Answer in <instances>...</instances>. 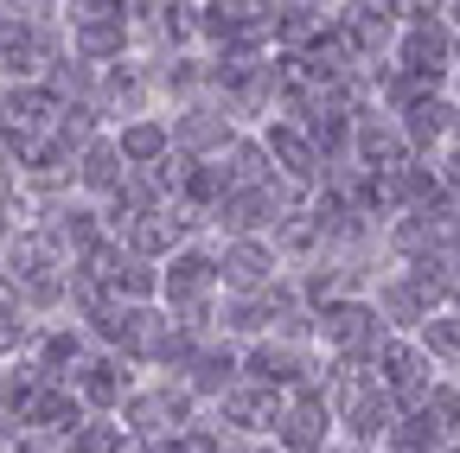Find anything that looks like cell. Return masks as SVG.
I'll return each mask as SVG.
<instances>
[{
  "mask_svg": "<svg viewBox=\"0 0 460 453\" xmlns=\"http://www.w3.org/2000/svg\"><path fill=\"white\" fill-rule=\"evenodd\" d=\"M90 268L102 274V288H109L115 301H135V307H154V301H160V262L135 256L122 237H109V243L90 256Z\"/></svg>",
  "mask_w": 460,
  "mask_h": 453,
  "instance_id": "cell-14",
  "label": "cell"
},
{
  "mask_svg": "<svg viewBox=\"0 0 460 453\" xmlns=\"http://www.w3.org/2000/svg\"><path fill=\"white\" fill-rule=\"evenodd\" d=\"M166 122H172V153H186V160H224L243 135L217 96H205L192 109H166Z\"/></svg>",
  "mask_w": 460,
  "mask_h": 453,
  "instance_id": "cell-9",
  "label": "cell"
},
{
  "mask_svg": "<svg viewBox=\"0 0 460 453\" xmlns=\"http://www.w3.org/2000/svg\"><path fill=\"white\" fill-rule=\"evenodd\" d=\"M7 453H65V440H45V434H26V428H20V434L7 440Z\"/></svg>",
  "mask_w": 460,
  "mask_h": 453,
  "instance_id": "cell-21",
  "label": "cell"
},
{
  "mask_svg": "<svg viewBox=\"0 0 460 453\" xmlns=\"http://www.w3.org/2000/svg\"><path fill=\"white\" fill-rule=\"evenodd\" d=\"M135 440H128V428H122V415H90L71 440H65V453H128Z\"/></svg>",
  "mask_w": 460,
  "mask_h": 453,
  "instance_id": "cell-20",
  "label": "cell"
},
{
  "mask_svg": "<svg viewBox=\"0 0 460 453\" xmlns=\"http://www.w3.org/2000/svg\"><path fill=\"white\" fill-rule=\"evenodd\" d=\"M281 243L275 237H217V281H224V301H256L269 294L275 281H288Z\"/></svg>",
  "mask_w": 460,
  "mask_h": 453,
  "instance_id": "cell-5",
  "label": "cell"
},
{
  "mask_svg": "<svg viewBox=\"0 0 460 453\" xmlns=\"http://www.w3.org/2000/svg\"><path fill=\"white\" fill-rule=\"evenodd\" d=\"M256 135H262V147H269V160H275V173H281L288 186H301V192H320V186H326V160H320L307 122L275 116V122H262Z\"/></svg>",
  "mask_w": 460,
  "mask_h": 453,
  "instance_id": "cell-10",
  "label": "cell"
},
{
  "mask_svg": "<svg viewBox=\"0 0 460 453\" xmlns=\"http://www.w3.org/2000/svg\"><path fill=\"white\" fill-rule=\"evenodd\" d=\"M416 345H422V352H429L441 370H460V307H441L435 319H422Z\"/></svg>",
  "mask_w": 460,
  "mask_h": 453,
  "instance_id": "cell-19",
  "label": "cell"
},
{
  "mask_svg": "<svg viewBox=\"0 0 460 453\" xmlns=\"http://www.w3.org/2000/svg\"><path fill=\"white\" fill-rule=\"evenodd\" d=\"M39 231L51 237V249L65 256V262H90L115 231H109V211L102 205H90V198H51V205H39Z\"/></svg>",
  "mask_w": 460,
  "mask_h": 453,
  "instance_id": "cell-6",
  "label": "cell"
},
{
  "mask_svg": "<svg viewBox=\"0 0 460 453\" xmlns=\"http://www.w3.org/2000/svg\"><path fill=\"white\" fill-rule=\"evenodd\" d=\"M65 13V45L71 58L90 65V71H109L128 58L135 45V7H122V0H77V7H58Z\"/></svg>",
  "mask_w": 460,
  "mask_h": 453,
  "instance_id": "cell-2",
  "label": "cell"
},
{
  "mask_svg": "<svg viewBox=\"0 0 460 453\" xmlns=\"http://www.w3.org/2000/svg\"><path fill=\"white\" fill-rule=\"evenodd\" d=\"M96 358V338H90V326H77V319H45V332H39V345L26 352V364L45 377V383H77V370Z\"/></svg>",
  "mask_w": 460,
  "mask_h": 453,
  "instance_id": "cell-12",
  "label": "cell"
},
{
  "mask_svg": "<svg viewBox=\"0 0 460 453\" xmlns=\"http://www.w3.org/2000/svg\"><path fill=\"white\" fill-rule=\"evenodd\" d=\"M371 370H377V383L396 396V409H402V415H416L429 396H435V383H441V364L416 345V332H396L390 345L377 352V364H371Z\"/></svg>",
  "mask_w": 460,
  "mask_h": 453,
  "instance_id": "cell-7",
  "label": "cell"
},
{
  "mask_svg": "<svg viewBox=\"0 0 460 453\" xmlns=\"http://www.w3.org/2000/svg\"><path fill=\"white\" fill-rule=\"evenodd\" d=\"M199 422H205V403H199L180 377H147V383L135 389V403L122 409V428H128V440H141V447L172 440V434H186V428H199Z\"/></svg>",
  "mask_w": 460,
  "mask_h": 453,
  "instance_id": "cell-4",
  "label": "cell"
},
{
  "mask_svg": "<svg viewBox=\"0 0 460 453\" xmlns=\"http://www.w3.org/2000/svg\"><path fill=\"white\" fill-rule=\"evenodd\" d=\"M390 65H396L402 77H416V83L447 90V77H454V65H460V45H454V32H447V13H441V7H402V32H396Z\"/></svg>",
  "mask_w": 460,
  "mask_h": 453,
  "instance_id": "cell-3",
  "label": "cell"
},
{
  "mask_svg": "<svg viewBox=\"0 0 460 453\" xmlns=\"http://www.w3.org/2000/svg\"><path fill=\"white\" fill-rule=\"evenodd\" d=\"M281 415H288V396H275L262 383H237L224 403H211V428L224 440H275Z\"/></svg>",
  "mask_w": 460,
  "mask_h": 453,
  "instance_id": "cell-8",
  "label": "cell"
},
{
  "mask_svg": "<svg viewBox=\"0 0 460 453\" xmlns=\"http://www.w3.org/2000/svg\"><path fill=\"white\" fill-rule=\"evenodd\" d=\"M416 153H410V141H402V128H396V116H384V109H358V128H352V166L358 173H402Z\"/></svg>",
  "mask_w": 460,
  "mask_h": 453,
  "instance_id": "cell-15",
  "label": "cell"
},
{
  "mask_svg": "<svg viewBox=\"0 0 460 453\" xmlns=\"http://www.w3.org/2000/svg\"><path fill=\"white\" fill-rule=\"evenodd\" d=\"M115 147H122L128 160V173H154V166L172 160V122L166 116H141V122H122V128H109Z\"/></svg>",
  "mask_w": 460,
  "mask_h": 453,
  "instance_id": "cell-18",
  "label": "cell"
},
{
  "mask_svg": "<svg viewBox=\"0 0 460 453\" xmlns=\"http://www.w3.org/2000/svg\"><path fill=\"white\" fill-rule=\"evenodd\" d=\"M84 422H90V409H84V396L71 383H39V396H32L26 415H20V428L26 434H45V440H71Z\"/></svg>",
  "mask_w": 460,
  "mask_h": 453,
  "instance_id": "cell-17",
  "label": "cell"
},
{
  "mask_svg": "<svg viewBox=\"0 0 460 453\" xmlns=\"http://www.w3.org/2000/svg\"><path fill=\"white\" fill-rule=\"evenodd\" d=\"M447 96H454V102H460V65H454V77H447Z\"/></svg>",
  "mask_w": 460,
  "mask_h": 453,
  "instance_id": "cell-23",
  "label": "cell"
},
{
  "mask_svg": "<svg viewBox=\"0 0 460 453\" xmlns=\"http://www.w3.org/2000/svg\"><path fill=\"white\" fill-rule=\"evenodd\" d=\"M128 160H122V147H115V135H96L90 147H77V198H90V205H115L128 192Z\"/></svg>",
  "mask_w": 460,
  "mask_h": 453,
  "instance_id": "cell-16",
  "label": "cell"
},
{
  "mask_svg": "<svg viewBox=\"0 0 460 453\" xmlns=\"http://www.w3.org/2000/svg\"><path fill=\"white\" fill-rule=\"evenodd\" d=\"M326 453H352V447H345V440H332V447H326Z\"/></svg>",
  "mask_w": 460,
  "mask_h": 453,
  "instance_id": "cell-24",
  "label": "cell"
},
{
  "mask_svg": "<svg viewBox=\"0 0 460 453\" xmlns=\"http://www.w3.org/2000/svg\"><path fill=\"white\" fill-rule=\"evenodd\" d=\"M71 389L84 396V409H90V415H122V409L135 403V389H141V364H128V358H115V352L96 345V358L77 370Z\"/></svg>",
  "mask_w": 460,
  "mask_h": 453,
  "instance_id": "cell-13",
  "label": "cell"
},
{
  "mask_svg": "<svg viewBox=\"0 0 460 453\" xmlns=\"http://www.w3.org/2000/svg\"><path fill=\"white\" fill-rule=\"evenodd\" d=\"M390 338L396 332L384 326L371 294H339V301H326L314 313V352L326 364H377V352L390 345Z\"/></svg>",
  "mask_w": 460,
  "mask_h": 453,
  "instance_id": "cell-1",
  "label": "cell"
},
{
  "mask_svg": "<svg viewBox=\"0 0 460 453\" xmlns=\"http://www.w3.org/2000/svg\"><path fill=\"white\" fill-rule=\"evenodd\" d=\"M332 440H339V415L326 403V383L295 389V396H288L281 428H275V447H288V453H326Z\"/></svg>",
  "mask_w": 460,
  "mask_h": 453,
  "instance_id": "cell-11",
  "label": "cell"
},
{
  "mask_svg": "<svg viewBox=\"0 0 460 453\" xmlns=\"http://www.w3.org/2000/svg\"><path fill=\"white\" fill-rule=\"evenodd\" d=\"M447 13V32H454V45H460V7H441Z\"/></svg>",
  "mask_w": 460,
  "mask_h": 453,
  "instance_id": "cell-22",
  "label": "cell"
}]
</instances>
